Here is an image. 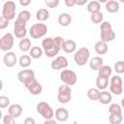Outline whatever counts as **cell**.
I'll return each instance as SVG.
<instances>
[{
	"mask_svg": "<svg viewBox=\"0 0 124 124\" xmlns=\"http://www.w3.org/2000/svg\"><path fill=\"white\" fill-rule=\"evenodd\" d=\"M64 44H65V40L60 36H56L54 38L47 37L43 40L42 48L44 50V53L47 57L52 58L56 56L61 49H63Z\"/></svg>",
	"mask_w": 124,
	"mask_h": 124,
	"instance_id": "cell-1",
	"label": "cell"
},
{
	"mask_svg": "<svg viewBox=\"0 0 124 124\" xmlns=\"http://www.w3.org/2000/svg\"><path fill=\"white\" fill-rule=\"evenodd\" d=\"M100 31H101V41L103 42H106V43L112 42L116 37L112 29V26L108 21H103L101 23Z\"/></svg>",
	"mask_w": 124,
	"mask_h": 124,
	"instance_id": "cell-2",
	"label": "cell"
},
{
	"mask_svg": "<svg viewBox=\"0 0 124 124\" xmlns=\"http://www.w3.org/2000/svg\"><path fill=\"white\" fill-rule=\"evenodd\" d=\"M90 58V51L87 47H79L74 54V61L78 66H84Z\"/></svg>",
	"mask_w": 124,
	"mask_h": 124,
	"instance_id": "cell-3",
	"label": "cell"
},
{
	"mask_svg": "<svg viewBox=\"0 0 124 124\" xmlns=\"http://www.w3.org/2000/svg\"><path fill=\"white\" fill-rule=\"evenodd\" d=\"M36 109H37V112L43 118H45V120L52 119L53 116H54V111H53L52 108L46 102H40V103H38L37 106H36Z\"/></svg>",
	"mask_w": 124,
	"mask_h": 124,
	"instance_id": "cell-4",
	"label": "cell"
},
{
	"mask_svg": "<svg viewBox=\"0 0 124 124\" xmlns=\"http://www.w3.org/2000/svg\"><path fill=\"white\" fill-rule=\"evenodd\" d=\"M47 33V26L45 23H35L29 29V35L32 39H41Z\"/></svg>",
	"mask_w": 124,
	"mask_h": 124,
	"instance_id": "cell-5",
	"label": "cell"
},
{
	"mask_svg": "<svg viewBox=\"0 0 124 124\" xmlns=\"http://www.w3.org/2000/svg\"><path fill=\"white\" fill-rule=\"evenodd\" d=\"M72 99V89L67 84H62L58 88L57 100L61 104H67Z\"/></svg>",
	"mask_w": 124,
	"mask_h": 124,
	"instance_id": "cell-6",
	"label": "cell"
},
{
	"mask_svg": "<svg viewBox=\"0 0 124 124\" xmlns=\"http://www.w3.org/2000/svg\"><path fill=\"white\" fill-rule=\"evenodd\" d=\"M123 80L120 76L115 75L110 78L109 80V91L114 95H120L123 92Z\"/></svg>",
	"mask_w": 124,
	"mask_h": 124,
	"instance_id": "cell-7",
	"label": "cell"
},
{
	"mask_svg": "<svg viewBox=\"0 0 124 124\" xmlns=\"http://www.w3.org/2000/svg\"><path fill=\"white\" fill-rule=\"evenodd\" d=\"M60 80L64 84H67V85L71 86V85L76 84V82L78 80V76L73 70L64 69L60 73Z\"/></svg>",
	"mask_w": 124,
	"mask_h": 124,
	"instance_id": "cell-8",
	"label": "cell"
},
{
	"mask_svg": "<svg viewBox=\"0 0 124 124\" xmlns=\"http://www.w3.org/2000/svg\"><path fill=\"white\" fill-rule=\"evenodd\" d=\"M4 18L12 20L16 16V3L14 1H6L2 7V15Z\"/></svg>",
	"mask_w": 124,
	"mask_h": 124,
	"instance_id": "cell-9",
	"label": "cell"
},
{
	"mask_svg": "<svg viewBox=\"0 0 124 124\" xmlns=\"http://www.w3.org/2000/svg\"><path fill=\"white\" fill-rule=\"evenodd\" d=\"M26 23L23 20H20L18 18L16 19L14 24V35L18 39H24L26 38L27 29H26Z\"/></svg>",
	"mask_w": 124,
	"mask_h": 124,
	"instance_id": "cell-10",
	"label": "cell"
},
{
	"mask_svg": "<svg viewBox=\"0 0 124 124\" xmlns=\"http://www.w3.org/2000/svg\"><path fill=\"white\" fill-rule=\"evenodd\" d=\"M14 43H15L14 35L12 33L8 32L5 35H3L2 38L0 39V49L2 51H7L8 52L13 48Z\"/></svg>",
	"mask_w": 124,
	"mask_h": 124,
	"instance_id": "cell-11",
	"label": "cell"
},
{
	"mask_svg": "<svg viewBox=\"0 0 124 124\" xmlns=\"http://www.w3.org/2000/svg\"><path fill=\"white\" fill-rule=\"evenodd\" d=\"M17 78L21 83H23L25 85L36 78H35V73L33 70L25 69V70H21L17 73Z\"/></svg>",
	"mask_w": 124,
	"mask_h": 124,
	"instance_id": "cell-12",
	"label": "cell"
},
{
	"mask_svg": "<svg viewBox=\"0 0 124 124\" xmlns=\"http://www.w3.org/2000/svg\"><path fill=\"white\" fill-rule=\"evenodd\" d=\"M68 59L63 56V55H60V56H57L56 58H54L51 63H50V67L52 70L54 71H58V70H62V69H66L68 67Z\"/></svg>",
	"mask_w": 124,
	"mask_h": 124,
	"instance_id": "cell-13",
	"label": "cell"
},
{
	"mask_svg": "<svg viewBox=\"0 0 124 124\" xmlns=\"http://www.w3.org/2000/svg\"><path fill=\"white\" fill-rule=\"evenodd\" d=\"M24 86H25V88H26L32 95H35V96L40 95V94L42 93V91H43V86H42V84H41L36 78L32 79L30 82H28V83L25 84Z\"/></svg>",
	"mask_w": 124,
	"mask_h": 124,
	"instance_id": "cell-14",
	"label": "cell"
},
{
	"mask_svg": "<svg viewBox=\"0 0 124 124\" xmlns=\"http://www.w3.org/2000/svg\"><path fill=\"white\" fill-rule=\"evenodd\" d=\"M3 62L5 64L6 67L8 68H12L14 67L16 62H17V57H16V54L13 51H8L4 54L3 56Z\"/></svg>",
	"mask_w": 124,
	"mask_h": 124,
	"instance_id": "cell-15",
	"label": "cell"
},
{
	"mask_svg": "<svg viewBox=\"0 0 124 124\" xmlns=\"http://www.w3.org/2000/svg\"><path fill=\"white\" fill-rule=\"evenodd\" d=\"M54 116L56 121L59 122H65L68 120L69 118V111L67 110V108H56V110L54 111Z\"/></svg>",
	"mask_w": 124,
	"mask_h": 124,
	"instance_id": "cell-16",
	"label": "cell"
},
{
	"mask_svg": "<svg viewBox=\"0 0 124 124\" xmlns=\"http://www.w3.org/2000/svg\"><path fill=\"white\" fill-rule=\"evenodd\" d=\"M104 65V60L101 56H94L89 60V67L93 71H97Z\"/></svg>",
	"mask_w": 124,
	"mask_h": 124,
	"instance_id": "cell-17",
	"label": "cell"
},
{
	"mask_svg": "<svg viewBox=\"0 0 124 124\" xmlns=\"http://www.w3.org/2000/svg\"><path fill=\"white\" fill-rule=\"evenodd\" d=\"M8 113L11 114L13 117L17 118L22 113V107L19 104H13V105L9 106V108H8Z\"/></svg>",
	"mask_w": 124,
	"mask_h": 124,
	"instance_id": "cell-18",
	"label": "cell"
},
{
	"mask_svg": "<svg viewBox=\"0 0 124 124\" xmlns=\"http://www.w3.org/2000/svg\"><path fill=\"white\" fill-rule=\"evenodd\" d=\"M94 49L96 51L97 54H100V55H104L108 52V43L106 42H103V41H98L96 42L95 46H94Z\"/></svg>",
	"mask_w": 124,
	"mask_h": 124,
	"instance_id": "cell-19",
	"label": "cell"
},
{
	"mask_svg": "<svg viewBox=\"0 0 124 124\" xmlns=\"http://www.w3.org/2000/svg\"><path fill=\"white\" fill-rule=\"evenodd\" d=\"M105 8L107 10V12L110 13V14H114V13H117L120 9V6H119V2L115 1V0H108L106 2V5H105Z\"/></svg>",
	"mask_w": 124,
	"mask_h": 124,
	"instance_id": "cell-20",
	"label": "cell"
},
{
	"mask_svg": "<svg viewBox=\"0 0 124 124\" xmlns=\"http://www.w3.org/2000/svg\"><path fill=\"white\" fill-rule=\"evenodd\" d=\"M58 23L63 26V27H67L71 24L72 22V16H70V14L68 13H61L59 16H58Z\"/></svg>",
	"mask_w": 124,
	"mask_h": 124,
	"instance_id": "cell-21",
	"label": "cell"
},
{
	"mask_svg": "<svg viewBox=\"0 0 124 124\" xmlns=\"http://www.w3.org/2000/svg\"><path fill=\"white\" fill-rule=\"evenodd\" d=\"M63 51L66 53H75L77 51V43L71 39L66 40L63 46Z\"/></svg>",
	"mask_w": 124,
	"mask_h": 124,
	"instance_id": "cell-22",
	"label": "cell"
},
{
	"mask_svg": "<svg viewBox=\"0 0 124 124\" xmlns=\"http://www.w3.org/2000/svg\"><path fill=\"white\" fill-rule=\"evenodd\" d=\"M108 86V78L98 76L96 78V88H98L100 91L106 90V88Z\"/></svg>",
	"mask_w": 124,
	"mask_h": 124,
	"instance_id": "cell-23",
	"label": "cell"
},
{
	"mask_svg": "<svg viewBox=\"0 0 124 124\" xmlns=\"http://www.w3.org/2000/svg\"><path fill=\"white\" fill-rule=\"evenodd\" d=\"M36 18L39 21H46L49 18V12L46 8H41L36 12Z\"/></svg>",
	"mask_w": 124,
	"mask_h": 124,
	"instance_id": "cell-24",
	"label": "cell"
},
{
	"mask_svg": "<svg viewBox=\"0 0 124 124\" xmlns=\"http://www.w3.org/2000/svg\"><path fill=\"white\" fill-rule=\"evenodd\" d=\"M112 100V95L110 92L107 91V90H103L101 91V94H100V97H99V102L103 105H108L111 102Z\"/></svg>",
	"mask_w": 124,
	"mask_h": 124,
	"instance_id": "cell-25",
	"label": "cell"
},
{
	"mask_svg": "<svg viewBox=\"0 0 124 124\" xmlns=\"http://www.w3.org/2000/svg\"><path fill=\"white\" fill-rule=\"evenodd\" d=\"M87 12L90 13V14H94V13H97V12H100L101 10V4L99 1H96V0H92L90 2L87 3Z\"/></svg>",
	"mask_w": 124,
	"mask_h": 124,
	"instance_id": "cell-26",
	"label": "cell"
},
{
	"mask_svg": "<svg viewBox=\"0 0 124 124\" xmlns=\"http://www.w3.org/2000/svg\"><path fill=\"white\" fill-rule=\"evenodd\" d=\"M18 47L21 51L23 52H27V51H30V49L32 48L31 46V40L28 39V38H24V39H21L18 43Z\"/></svg>",
	"mask_w": 124,
	"mask_h": 124,
	"instance_id": "cell-27",
	"label": "cell"
},
{
	"mask_svg": "<svg viewBox=\"0 0 124 124\" xmlns=\"http://www.w3.org/2000/svg\"><path fill=\"white\" fill-rule=\"evenodd\" d=\"M43 53H44V50L42 47L38 46H32V48L30 49L29 51V55L31 58L33 59H38V58H41L43 56Z\"/></svg>",
	"mask_w": 124,
	"mask_h": 124,
	"instance_id": "cell-28",
	"label": "cell"
},
{
	"mask_svg": "<svg viewBox=\"0 0 124 124\" xmlns=\"http://www.w3.org/2000/svg\"><path fill=\"white\" fill-rule=\"evenodd\" d=\"M32 63V59L30 57V55H27V54H23L19 57L18 59V64L20 67L24 68V69H27Z\"/></svg>",
	"mask_w": 124,
	"mask_h": 124,
	"instance_id": "cell-29",
	"label": "cell"
},
{
	"mask_svg": "<svg viewBox=\"0 0 124 124\" xmlns=\"http://www.w3.org/2000/svg\"><path fill=\"white\" fill-rule=\"evenodd\" d=\"M100 94H101V91L98 89V88H89L86 92V95L88 97L89 100L91 101H98L99 100V97H100Z\"/></svg>",
	"mask_w": 124,
	"mask_h": 124,
	"instance_id": "cell-30",
	"label": "cell"
},
{
	"mask_svg": "<svg viewBox=\"0 0 124 124\" xmlns=\"http://www.w3.org/2000/svg\"><path fill=\"white\" fill-rule=\"evenodd\" d=\"M112 69L108 65H103L99 70H98V76H103L106 78H109L111 76Z\"/></svg>",
	"mask_w": 124,
	"mask_h": 124,
	"instance_id": "cell-31",
	"label": "cell"
},
{
	"mask_svg": "<svg viewBox=\"0 0 124 124\" xmlns=\"http://www.w3.org/2000/svg\"><path fill=\"white\" fill-rule=\"evenodd\" d=\"M108 113L109 114H118L121 115L122 114V107L116 103L111 104L108 107Z\"/></svg>",
	"mask_w": 124,
	"mask_h": 124,
	"instance_id": "cell-32",
	"label": "cell"
},
{
	"mask_svg": "<svg viewBox=\"0 0 124 124\" xmlns=\"http://www.w3.org/2000/svg\"><path fill=\"white\" fill-rule=\"evenodd\" d=\"M90 19L95 24L102 23L103 22V19H104V15H103V13L101 11L100 12H97V13H94V14H91Z\"/></svg>",
	"mask_w": 124,
	"mask_h": 124,
	"instance_id": "cell-33",
	"label": "cell"
},
{
	"mask_svg": "<svg viewBox=\"0 0 124 124\" xmlns=\"http://www.w3.org/2000/svg\"><path fill=\"white\" fill-rule=\"evenodd\" d=\"M30 17H31V14H30V12H29L28 10H23V11L19 12V14L17 15V17H16V18H18V19H20V20H23V21L27 22V21H29Z\"/></svg>",
	"mask_w": 124,
	"mask_h": 124,
	"instance_id": "cell-34",
	"label": "cell"
},
{
	"mask_svg": "<svg viewBox=\"0 0 124 124\" xmlns=\"http://www.w3.org/2000/svg\"><path fill=\"white\" fill-rule=\"evenodd\" d=\"M123 120V116L118 115V114H109L108 116V121L110 124H120Z\"/></svg>",
	"mask_w": 124,
	"mask_h": 124,
	"instance_id": "cell-35",
	"label": "cell"
},
{
	"mask_svg": "<svg viewBox=\"0 0 124 124\" xmlns=\"http://www.w3.org/2000/svg\"><path fill=\"white\" fill-rule=\"evenodd\" d=\"M114 71L117 74H124V61L119 60L114 64Z\"/></svg>",
	"mask_w": 124,
	"mask_h": 124,
	"instance_id": "cell-36",
	"label": "cell"
},
{
	"mask_svg": "<svg viewBox=\"0 0 124 124\" xmlns=\"http://www.w3.org/2000/svg\"><path fill=\"white\" fill-rule=\"evenodd\" d=\"M10 98L5 96V95H1L0 96V108H5L10 105Z\"/></svg>",
	"mask_w": 124,
	"mask_h": 124,
	"instance_id": "cell-37",
	"label": "cell"
},
{
	"mask_svg": "<svg viewBox=\"0 0 124 124\" xmlns=\"http://www.w3.org/2000/svg\"><path fill=\"white\" fill-rule=\"evenodd\" d=\"M3 123L4 124H16V121H15V117H13L11 114L7 113V114H4L3 116Z\"/></svg>",
	"mask_w": 124,
	"mask_h": 124,
	"instance_id": "cell-38",
	"label": "cell"
},
{
	"mask_svg": "<svg viewBox=\"0 0 124 124\" xmlns=\"http://www.w3.org/2000/svg\"><path fill=\"white\" fill-rule=\"evenodd\" d=\"M45 3L48 8H56L59 5V0H46Z\"/></svg>",
	"mask_w": 124,
	"mask_h": 124,
	"instance_id": "cell-39",
	"label": "cell"
},
{
	"mask_svg": "<svg viewBox=\"0 0 124 124\" xmlns=\"http://www.w3.org/2000/svg\"><path fill=\"white\" fill-rule=\"evenodd\" d=\"M9 22H10V20L4 18L3 16H0V29H5L6 27H8Z\"/></svg>",
	"mask_w": 124,
	"mask_h": 124,
	"instance_id": "cell-40",
	"label": "cell"
},
{
	"mask_svg": "<svg viewBox=\"0 0 124 124\" xmlns=\"http://www.w3.org/2000/svg\"><path fill=\"white\" fill-rule=\"evenodd\" d=\"M64 3H65V5H66L67 7L72 8V7H74L75 5H77V0H65Z\"/></svg>",
	"mask_w": 124,
	"mask_h": 124,
	"instance_id": "cell-41",
	"label": "cell"
},
{
	"mask_svg": "<svg viewBox=\"0 0 124 124\" xmlns=\"http://www.w3.org/2000/svg\"><path fill=\"white\" fill-rule=\"evenodd\" d=\"M23 124H36V122L33 117H26L23 121Z\"/></svg>",
	"mask_w": 124,
	"mask_h": 124,
	"instance_id": "cell-42",
	"label": "cell"
},
{
	"mask_svg": "<svg viewBox=\"0 0 124 124\" xmlns=\"http://www.w3.org/2000/svg\"><path fill=\"white\" fill-rule=\"evenodd\" d=\"M19 4L21 6H23V7H26V6H28V5L31 4V0H20L19 1Z\"/></svg>",
	"mask_w": 124,
	"mask_h": 124,
	"instance_id": "cell-43",
	"label": "cell"
},
{
	"mask_svg": "<svg viewBox=\"0 0 124 124\" xmlns=\"http://www.w3.org/2000/svg\"><path fill=\"white\" fill-rule=\"evenodd\" d=\"M44 124H57L56 120H54L53 118L52 119H48V120H45Z\"/></svg>",
	"mask_w": 124,
	"mask_h": 124,
	"instance_id": "cell-44",
	"label": "cell"
},
{
	"mask_svg": "<svg viewBox=\"0 0 124 124\" xmlns=\"http://www.w3.org/2000/svg\"><path fill=\"white\" fill-rule=\"evenodd\" d=\"M87 4V0H77V5L78 6H82Z\"/></svg>",
	"mask_w": 124,
	"mask_h": 124,
	"instance_id": "cell-45",
	"label": "cell"
},
{
	"mask_svg": "<svg viewBox=\"0 0 124 124\" xmlns=\"http://www.w3.org/2000/svg\"><path fill=\"white\" fill-rule=\"evenodd\" d=\"M121 107H122V108H124V98H122V100H121V105H120Z\"/></svg>",
	"mask_w": 124,
	"mask_h": 124,
	"instance_id": "cell-46",
	"label": "cell"
},
{
	"mask_svg": "<svg viewBox=\"0 0 124 124\" xmlns=\"http://www.w3.org/2000/svg\"><path fill=\"white\" fill-rule=\"evenodd\" d=\"M123 88H124V85H123Z\"/></svg>",
	"mask_w": 124,
	"mask_h": 124,
	"instance_id": "cell-47",
	"label": "cell"
}]
</instances>
